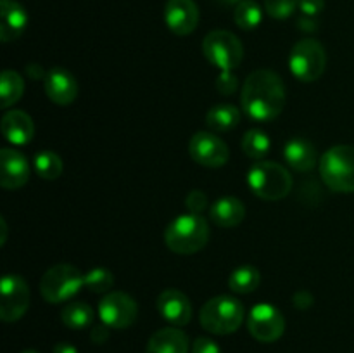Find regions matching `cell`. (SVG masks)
<instances>
[{"label":"cell","instance_id":"6da1fadb","mask_svg":"<svg viewBox=\"0 0 354 353\" xmlns=\"http://www.w3.org/2000/svg\"><path fill=\"white\" fill-rule=\"evenodd\" d=\"M286 87L282 78L270 69H256L242 85L241 104L251 120L268 123L286 107Z\"/></svg>","mask_w":354,"mask_h":353},{"label":"cell","instance_id":"7a4b0ae2","mask_svg":"<svg viewBox=\"0 0 354 353\" xmlns=\"http://www.w3.org/2000/svg\"><path fill=\"white\" fill-rule=\"evenodd\" d=\"M209 241V225L201 215L187 213L176 217L165 230L168 249L178 255H194Z\"/></svg>","mask_w":354,"mask_h":353},{"label":"cell","instance_id":"3957f363","mask_svg":"<svg viewBox=\"0 0 354 353\" xmlns=\"http://www.w3.org/2000/svg\"><path fill=\"white\" fill-rule=\"evenodd\" d=\"M244 305L234 296H214L203 305L199 314L201 325L211 334L227 336L237 331L244 322Z\"/></svg>","mask_w":354,"mask_h":353},{"label":"cell","instance_id":"277c9868","mask_svg":"<svg viewBox=\"0 0 354 353\" xmlns=\"http://www.w3.org/2000/svg\"><path fill=\"white\" fill-rule=\"evenodd\" d=\"M320 176L334 192H354V147L334 145L320 158Z\"/></svg>","mask_w":354,"mask_h":353},{"label":"cell","instance_id":"5b68a950","mask_svg":"<svg viewBox=\"0 0 354 353\" xmlns=\"http://www.w3.org/2000/svg\"><path fill=\"white\" fill-rule=\"evenodd\" d=\"M248 183L252 192L265 201L283 199L292 189V179L287 168L273 161H259L248 172Z\"/></svg>","mask_w":354,"mask_h":353},{"label":"cell","instance_id":"8992f818","mask_svg":"<svg viewBox=\"0 0 354 353\" xmlns=\"http://www.w3.org/2000/svg\"><path fill=\"white\" fill-rule=\"evenodd\" d=\"M85 286V275L69 263L50 266L40 279V293L47 303L68 301Z\"/></svg>","mask_w":354,"mask_h":353},{"label":"cell","instance_id":"52a82bcc","mask_svg":"<svg viewBox=\"0 0 354 353\" xmlns=\"http://www.w3.org/2000/svg\"><path fill=\"white\" fill-rule=\"evenodd\" d=\"M325 66H327V54H325L324 45L315 38H303L290 51V73L299 82H317L324 75Z\"/></svg>","mask_w":354,"mask_h":353},{"label":"cell","instance_id":"ba28073f","mask_svg":"<svg viewBox=\"0 0 354 353\" xmlns=\"http://www.w3.org/2000/svg\"><path fill=\"white\" fill-rule=\"evenodd\" d=\"M204 57L220 71H234L244 57L242 42L227 30H214L203 40Z\"/></svg>","mask_w":354,"mask_h":353},{"label":"cell","instance_id":"9c48e42d","mask_svg":"<svg viewBox=\"0 0 354 353\" xmlns=\"http://www.w3.org/2000/svg\"><path fill=\"white\" fill-rule=\"evenodd\" d=\"M0 318L3 322H16L26 314L30 307V286L16 273H6L0 282Z\"/></svg>","mask_w":354,"mask_h":353},{"label":"cell","instance_id":"30bf717a","mask_svg":"<svg viewBox=\"0 0 354 353\" xmlns=\"http://www.w3.org/2000/svg\"><path fill=\"white\" fill-rule=\"evenodd\" d=\"M138 305L130 294L114 291L99 303V317L111 329H127L137 320Z\"/></svg>","mask_w":354,"mask_h":353},{"label":"cell","instance_id":"8fae6325","mask_svg":"<svg viewBox=\"0 0 354 353\" xmlns=\"http://www.w3.org/2000/svg\"><path fill=\"white\" fill-rule=\"evenodd\" d=\"M248 329L252 338L258 341L273 343L282 338L286 331V318L282 311L273 305L259 303L249 314Z\"/></svg>","mask_w":354,"mask_h":353},{"label":"cell","instance_id":"7c38bea8","mask_svg":"<svg viewBox=\"0 0 354 353\" xmlns=\"http://www.w3.org/2000/svg\"><path fill=\"white\" fill-rule=\"evenodd\" d=\"M190 158L206 168H220L230 158L228 145L214 132H197L189 142Z\"/></svg>","mask_w":354,"mask_h":353},{"label":"cell","instance_id":"4fadbf2b","mask_svg":"<svg viewBox=\"0 0 354 353\" xmlns=\"http://www.w3.org/2000/svg\"><path fill=\"white\" fill-rule=\"evenodd\" d=\"M165 23L175 35L187 37L199 23V7L194 0H168L165 6Z\"/></svg>","mask_w":354,"mask_h":353},{"label":"cell","instance_id":"5bb4252c","mask_svg":"<svg viewBox=\"0 0 354 353\" xmlns=\"http://www.w3.org/2000/svg\"><path fill=\"white\" fill-rule=\"evenodd\" d=\"M30 180V163L23 152L3 147L0 151V185L3 189H19Z\"/></svg>","mask_w":354,"mask_h":353},{"label":"cell","instance_id":"9a60e30c","mask_svg":"<svg viewBox=\"0 0 354 353\" xmlns=\"http://www.w3.org/2000/svg\"><path fill=\"white\" fill-rule=\"evenodd\" d=\"M44 89L48 99L57 106H69L78 96V82L73 73L61 66L48 69L44 80Z\"/></svg>","mask_w":354,"mask_h":353},{"label":"cell","instance_id":"2e32d148","mask_svg":"<svg viewBox=\"0 0 354 353\" xmlns=\"http://www.w3.org/2000/svg\"><path fill=\"white\" fill-rule=\"evenodd\" d=\"M158 310L165 320L176 327H183L192 318V305L178 289H166L158 296Z\"/></svg>","mask_w":354,"mask_h":353},{"label":"cell","instance_id":"e0dca14e","mask_svg":"<svg viewBox=\"0 0 354 353\" xmlns=\"http://www.w3.org/2000/svg\"><path fill=\"white\" fill-rule=\"evenodd\" d=\"M28 26V12L16 0H0V40L14 42Z\"/></svg>","mask_w":354,"mask_h":353},{"label":"cell","instance_id":"ac0fdd59","mask_svg":"<svg viewBox=\"0 0 354 353\" xmlns=\"http://www.w3.org/2000/svg\"><path fill=\"white\" fill-rule=\"evenodd\" d=\"M2 134L10 144L26 145L28 142H31L35 135L33 120L24 111H7L2 118Z\"/></svg>","mask_w":354,"mask_h":353},{"label":"cell","instance_id":"d6986e66","mask_svg":"<svg viewBox=\"0 0 354 353\" xmlns=\"http://www.w3.org/2000/svg\"><path fill=\"white\" fill-rule=\"evenodd\" d=\"M283 158L290 168L296 172H311L318 163V154L315 145L308 138H290L283 147Z\"/></svg>","mask_w":354,"mask_h":353},{"label":"cell","instance_id":"ffe728a7","mask_svg":"<svg viewBox=\"0 0 354 353\" xmlns=\"http://www.w3.org/2000/svg\"><path fill=\"white\" fill-rule=\"evenodd\" d=\"M145 353H189V338L178 327L159 329L149 339Z\"/></svg>","mask_w":354,"mask_h":353},{"label":"cell","instance_id":"44dd1931","mask_svg":"<svg viewBox=\"0 0 354 353\" xmlns=\"http://www.w3.org/2000/svg\"><path fill=\"white\" fill-rule=\"evenodd\" d=\"M209 217L218 227H237V225L242 224V220L245 218V206L241 199H237V197H221L216 203L211 204Z\"/></svg>","mask_w":354,"mask_h":353},{"label":"cell","instance_id":"7402d4cb","mask_svg":"<svg viewBox=\"0 0 354 353\" xmlns=\"http://www.w3.org/2000/svg\"><path fill=\"white\" fill-rule=\"evenodd\" d=\"M241 123V111L232 104H218L206 114V125L211 132H230Z\"/></svg>","mask_w":354,"mask_h":353},{"label":"cell","instance_id":"603a6c76","mask_svg":"<svg viewBox=\"0 0 354 353\" xmlns=\"http://www.w3.org/2000/svg\"><path fill=\"white\" fill-rule=\"evenodd\" d=\"M259 282H261V273L252 265L239 266L232 272L230 279H228V286L237 294L254 293L259 287Z\"/></svg>","mask_w":354,"mask_h":353},{"label":"cell","instance_id":"cb8c5ba5","mask_svg":"<svg viewBox=\"0 0 354 353\" xmlns=\"http://www.w3.org/2000/svg\"><path fill=\"white\" fill-rule=\"evenodd\" d=\"M24 80L19 73L6 69L0 76V102L2 107H10L23 97Z\"/></svg>","mask_w":354,"mask_h":353},{"label":"cell","instance_id":"d4e9b609","mask_svg":"<svg viewBox=\"0 0 354 353\" xmlns=\"http://www.w3.org/2000/svg\"><path fill=\"white\" fill-rule=\"evenodd\" d=\"M93 308L90 307L88 303H83V301H73V303L66 305L64 310H62L61 318L64 322L66 327L75 329V331H80V329L88 327L93 322Z\"/></svg>","mask_w":354,"mask_h":353},{"label":"cell","instance_id":"484cf974","mask_svg":"<svg viewBox=\"0 0 354 353\" xmlns=\"http://www.w3.org/2000/svg\"><path fill=\"white\" fill-rule=\"evenodd\" d=\"M234 19L241 30H256L263 21V10L254 0H244L235 7Z\"/></svg>","mask_w":354,"mask_h":353},{"label":"cell","instance_id":"4316f807","mask_svg":"<svg viewBox=\"0 0 354 353\" xmlns=\"http://www.w3.org/2000/svg\"><path fill=\"white\" fill-rule=\"evenodd\" d=\"M272 147V141H270L268 135L265 134L259 128H252L248 130L242 137V149H244L245 154L252 159H263L270 152Z\"/></svg>","mask_w":354,"mask_h":353},{"label":"cell","instance_id":"83f0119b","mask_svg":"<svg viewBox=\"0 0 354 353\" xmlns=\"http://www.w3.org/2000/svg\"><path fill=\"white\" fill-rule=\"evenodd\" d=\"M35 170L45 180H55L62 173V159L52 151H40L35 154Z\"/></svg>","mask_w":354,"mask_h":353},{"label":"cell","instance_id":"f1b7e54d","mask_svg":"<svg viewBox=\"0 0 354 353\" xmlns=\"http://www.w3.org/2000/svg\"><path fill=\"white\" fill-rule=\"evenodd\" d=\"M114 286V275L107 269H92L85 273V287L92 293H107Z\"/></svg>","mask_w":354,"mask_h":353},{"label":"cell","instance_id":"f546056e","mask_svg":"<svg viewBox=\"0 0 354 353\" xmlns=\"http://www.w3.org/2000/svg\"><path fill=\"white\" fill-rule=\"evenodd\" d=\"M299 7V0H265V10L273 19H287Z\"/></svg>","mask_w":354,"mask_h":353},{"label":"cell","instance_id":"4dcf8cb0","mask_svg":"<svg viewBox=\"0 0 354 353\" xmlns=\"http://www.w3.org/2000/svg\"><path fill=\"white\" fill-rule=\"evenodd\" d=\"M185 204H187V210H189L190 213L201 215L207 208L206 192H203V190H199V189L190 190L189 196H187V199H185Z\"/></svg>","mask_w":354,"mask_h":353},{"label":"cell","instance_id":"1f68e13d","mask_svg":"<svg viewBox=\"0 0 354 353\" xmlns=\"http://www.w3.org/2000/svg\"><path fill=\"white\" fill-rule=\"evenodd\" d=\"M237 87L239 82L234 71H220V75L216 76V89L223 96H232L237 90Z\"/></svg>","mask_w":354,"mask_h":353},{"label":"cell","instance_id":"d6a6232c","mask_svg":"<svg viewBox=\"0 0 354 353\" xmlns=\"http://www.w3.org/2000/svg\"><path fill=\"white\" fill-rule=\"evenodd\" d=\"M192 353H221V350L213 339L201 336V338H197L196 341H194Z\"/></svg>","mask_w":354,"mask_h":353},{"label":"cell","instance_id":"836d02e7","mask_svg":"<svg viewBox=\"0 0 354 353\" xmlns=\"http://www.w3.org/2000/svg\"><path fill=\"white\" fill-rule=\"evenodd\" d=\"M325 0H299V10L304 16L317 17L324 10Z\"/></svg>","mask_w":354,"mask_h":353},{"label":"cell","instance_id":"e575fe53","mask_svg":"<svg viewBox=\"0 0 354 353\" xmlns=\"http://www.w3.org/2000/svg\"><path fill=\"white\" fill-rule=\"evenodd\" d=\"M318 26H320V24H318V21H317V17H313V16H301L299 19H297V28H299L301 31H306V33H315V31L318 30Z\"/></svg>","mask_w":354,"mask_h":353},{"label":"cell","instance_id":"d590c367","mask_svg":"<svg viewBox=\"0 0 354 353\" xmlns=\"http://www.w3.org/2000/svg\"><path fill=\"white\" fill-rule=\"evenodd\" d=\"M294 305L299 310H304V308H310L313 305V296H311L308 291H299V293L294 296Z\"/></svg>","mask_w":354,"mask_h":353},{"label":"cell","instance_id":"8d00e7d4","mask_svg":"<svg viewBox=\"0 0 354 353\" xmlns=\"http://www.w3.org/2000/svg\"><path fill=\"white\" fill-rule=\"evenodd\" d=\"M109 329L106 324L97 325V327L92 329V341L97 343V345H102L104 341H107L109 338Z\"/></svg>","mask_w":354,"mask_h":353},{"label":"cell","instance_id":"74e56055","mask_svg":"<svg viewBox=\"0 0 354 353\" xmlns=\"http://www.w3.org/2000/svg\"><path fill=\"white\" fill-rule=\"evenodd\" d=\"M26 73L31 80H45V76H47V73H44L41 66L38 64H28Z\"/></svg>","mask_w":354,"mask_h":353},{"label":"cell","instance_id":"f35d334b","mask_svg":"<svg viewBox=\"0 0 354 353\" xmlns=\"http://www.w3.org/2000/svg\"><path fill=\"white\" fill-rule=\"evenodd\" d=\"M52 353H78V350L69 345V343H59V345L54 346Z\"/></svg>","mask_w":354,"mask_h":353},{"label":"cell","instance_id":"ab89813d","mask_svg":"<svg viewBox=\"0 0 354 353\" xmlns=\"http://www.w3.org/2000/svg\"><path fill=\"white\" fill-rule=\"evenodd\" d=\"M0 225H2V239H0V244H6V237H7V225L3 218H0Z\"/></svg>","mask_w":354,"mask_h":353},{"label":"cell","instance_id":"60d3db41","mask_svg":"<svg viewBox=\"0 0 354 353\" xmlns=\"http://www.w3.org/2000/svg\"><path fill=\"white\" fill-rule=\"evenodd\" d=\"M218 3H223V6H235L237 7L239 3L244 2V0H216Z\"/></svg>","mask_w":354,"mask_h":353},{"label":"cell","instance_id":"b9f144b4","mask_svg":"<svg viewBox=\"0 0 354 353\" xmlns=\"http://www.w3.org/2000/svg\"><path fill=\"white\" fill-rule=\"evenodd\" d=\"M23 353H38V352H37V350H24Z\"/></svg>","mask_w":354,"mask_h":353}]
</instances>
